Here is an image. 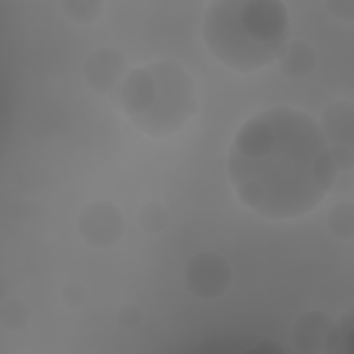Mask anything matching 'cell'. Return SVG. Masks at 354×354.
Returning <instances> with one entry per match:
<instances>
[{
    "label": "cell",
    "instance_id": "obj_13",
    "mask_svg": "<svg viewBox=\"0 0 354 354\" xmlns=\"http://www.w3.org/2000/svg\"><path fill=\"white\" fill-rule=\"evenodd\" d=\"M325 7L328 8V11L335 15L339 19H346V21H351L353 18V7L354 3L353 1H326Z\"/></svg>",
    "mask_w": 354,
    "mask_h": 354
},
{
    "label": "cell",
    "instance_id": "obj_6",
    "mask_svg": "<svg viewBox=\"0 0 354 354\" xmlns=\"http://www.w3.org/2000/svg\"><path fill=\"white\" fill-rule=\"evenodd\" d=\"M127 69L126 58L112 48H98L84 62V77L90 87L100 93L115 91L124 80Z\"/></svg>",
    "mask_w": 354,
    "mask_h": 354
},
{
    "label": "cell",
    "instance_id": "obj_15",
    "mask_svg": "<svg viewBox=\"0 0 354 354\" xmlns=\"http://www.w3.org/2000/svg\"><path fill=\"white\" fill-rule=\"evenodd\" d=\"M62 297H64V301H65L68 306L73 307V306L80 304V303L84 300L86 292H84V289H83L80 285H77V283H69L68 286L64 288V290H62Z\"/></svg>",
    "mask_w": 354,
    "mask_h": 354
},
{
    "label": "cell",
    "instance_id": "obj_12",
    "mask_svg": "<svg viewBox=\"0 0 354 354\" xmlns=\"http://www.w3.org/2000/svg\"><path fill=\"white\" fill-rule=\"evenodd\" d=\"M351 216V207L348 203H339L333 207V210L329 213L328 224L330 231L340 236V238H351L353 235V217Z\"/></svg>",
    "mask_w": 354,
    "mask_h": 354
},
{
    "label": "cell",
    "instance_id": "obj_14",
    "mask_svg": "<svg viewBox=\"0 0 354 354\" xmlns=\"http://www.w3.org/2000/svg\"><path fill=\"white\" fill-rule=\"evenodd\" d=\"M142 314L140 311V308H137L133 304H127L123 308H120L119 314H118V319L120 324H123L124 326H136L141 322Z\"/></svg>",
    "mask_w": 354,
    "mask_h": 354
},
{
    "label": "cell",
    "instance_id": "obj_4",
    "mask_svg": "<svg viewBox=\"0 0 354 354\" xmlns=\"http://www.w3.org/2000/svg\"><path fill=\"white\" fill-rule=\"evenodd\" d=\"M231 281L228 263L217 253H199L185 267V285L198 297L214 299L221 296Z\"/></svg>",
    "mask_w": 354,
    "mask_h": 354
},
{
    "label": "cell",
    "instance_id": "obj_2",
    "mask_svg": "<svg viewBox=\"0 0 354 354\" xmlns=\"http://www.w3.org/2000/svg\"><path fill=\"white\" fill-rule=\"evenodd\" d=\"M202 39L210 54L239 73L279 59L289 36L288 7L279 0H217L203 15Z\"/></svg>",
    "mask_w": 354,
    "mask_h": 354
},
{
    "label": "cell",
    "instance_id": "obj_5",
    "mask_svg": "<svg viewBox=\"0 0 354 354\" xmlns=\"http://www.w3.org/2000/svg\"><path fill=\"white\" fill-rule=\"evenodd\" d=\"M124 220L118 207L109 202H93L79 216L77 228L87 245L112 246L123 234Z\"/></svg>",
    "mask_w": 354,
    "mask_h": 354
},
{
    "label": "cell",
    "instance_id": "obj_10",
    "mask_svg": "<svg viewBox=\"0 0 354 354\" xmlns=\"http://www.w3.org/2000/svg\"><path fill=\"white\" fill-rule=\"evenodd\" d=\"M61 7L68 18L79 24L93 22L102 11V1H87V0H72L62 1Z\"/></svg>",
    "mask_w": 354,
    "mask_h": 354
},
{
    "label": "cell",
    "instance_id": "obj_11",
    "mask_svg": "<svg viewBox=\"0 0 354 354\" xmlns=\"http://www.w3.org/2000/svg\"><path fill=\"white\" fill-rule=\"evenodd\" d=\"M169 221L166 209L159 202H149L141 207L138 213V223L142 230L153 234L162 231Z\"/></svg>",
    "mask_w": 354,
    "mask_h": 354
},
{
    "label": "cell",
    "instance_id": "obj_3",
    "mask_svg": "<svg viewBox=\"0 0 354 354\" xmlns=\"http://www.w3.org/2000/svg\"><path fill=\"white\" fill-rule=\"evenodd\" d=\"M113 102L133 126L152 138L176 134L198 112L195 83L173 61L134 68L113 91Z\"/></svg>",
    "mask_w": 354,
    "mask_h": 354
},
{
    "label": "cell",
    "instance_id": "obj_8",
    "mask_svg": "<svg viewBox=\"0 0 354 354\" xmlns=\"http://www.w3.org/2000/svg\"><path fill=\"white\" fill-rule=\"evenodd\" d=\"M277 62L285 76L301 79L313 72L315 66V54L311 46L306 41L293 40L286 44L283 54Z\"/></svg>",
    "mask_w": 354,
    "mask_h": 354
},
{
    "label": "cell",
    "instance_id": "obj_1",
    "mask_svg": "<svg viewBox=\"0 0 354 354\" xmlns=\"http://www.w3.org/2000/svg\"><path fill=\"white\" fill-rule=\"evenodd\" d=\"M227 173L239 201L270 220L297 218L333 189L339 167L319 123L274 106L248 119L234 137Z\"/></svg>",
    "mask_w": 354,
    "mask_h": 354
},
{
    "label": "cell",
    "instance_id": "obj_9",
    "mask_svg": "<svg viewBox=\"0 0 354 354\" xmlns=\"http://www.w3.org/2000/svg\"><path fill=\"white\" fill-rule=\"evenodd\" d=\"M30 311L28 304L17 297L3 301L0 308V321L8 330H21L28 324Z\"/></svg>",
    "mask_w": 354,
    "mask_h": 354
},
{
    "label": "cell",
    "instance_id": "obj_7",
    "mask_svg": "<svg viewBox=\"0 0 354 354\" xmlns=\"http://www.w3.org/2000/svg\"><path fill=\"white\" fill-rule=\"evenodd\" d=\"M330 322L326 314L318 311L303 314L292 329V343L300 351H311L313 344L325 343Z\"/></svg>",
    "mask_w": 354,
    "mask_h": 354
}]
</instances>
